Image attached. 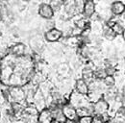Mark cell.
<instances>
[{
  "label": "cell",
  "instance_id": "4fadbf2b",
  "mask_svg": "<svg viewBox=\"0 0 125 123\" xmlns=\"http://www.w3.org/2000/svg\"><path fill=\"white\" fill-rule=\"evenodd\" d=\"M54 121L53 115L49 109H44L39 113L38 115V123H52Z\"/></svg>",
  "mask_w": 125,
  "mask_h": 123
},
{
  "label": "cell",
  "instance_id": "4316f807",
  "mask_svg": "<svg viewBox=\"0 0 125 123\" xmlns=\"http://www.w3.org/2000/svg\"><path fill=\"white\" fill-rule=\"evenodd\" d=\"M121 38H122V40L124 41V42H125V30H124V32H123V34L121 35Z\"/></svg>",
  "mask_w": 125,
  "mask_h": 123
},
{
  "label": "cell",
  "instance_id": "ffe728a7",
  "mask_svg": "<svg viewBox=\"0 0 125 123\" xmlns=\"http://www.w3.org/2000/svg\"><path fill=\"white\" fill-rule=\"evenodd\" d=\"M107 76L106 69L105 67H97L94 70V78L98 80H103L105 77Z\"/></svg>",
  "mask_w": 125,
  "mask_h": 123
},
{
  "label": "cell",
  "instance_id": "9a60e30c",
  "mask_svg": "<svg viewBox=\"0 0 125 123\" xmlns=\"http://www.w3.org/2000/svg\"><path fill=\"white\" fill-rule=\"evenodd\" d=\"M74 26L81 31H83L91 27V21L89 18H86L84 16H79L78 18H76L74 20Z\"/></svg>",
  "mask_w": 125,
  "mask_h": 123
},
{
  "label": "cell",
  "instance_id": "603a6c76",
  "mask_svg": "<svg viewBox=\"0 0 125 123\" xmlns=\"http://www.w3.org/2000/svg\"><path fill=\"white\" fill-rule=\"evenodd\" d=\"M49 5L51 6L52 10H53L54 13H55V12L61 11V9H62V7H63V2H62V1H60V0H58V1H51V2L49 3Z\"/></svg>",
  "mask_w": 125,
  "mask_h": 123
},
{
  "label": "cell",
  "instance_id": "d4e9b609",
  "mask_svg": "<svg viewBox=\"0 0 125 123\" xmlns=\"http://www.w3.org/2000/svg\"><path fill=\"white\" fill-rule=\"evenodd\" d=\"M93 116H85V117H80L76 123H93Z\"/></svg>",
  "mask_w": 125,
  "mask_h": 123
},
{
  "label": "cell",
  "instance_id": "484cf974",
  "mask_svg": "<svg viewBox=\"0 0 125 123\" xmlns=\"http://www.w3.org/2000/svg\"><path fill=\"white\" fill-rule=\"evenodd\" d=\"M93 123H103L102 120L98 117V116H94V119H93Z\"/></svg>",
  "mask_w": 125,
  "mask_h": 123
},
{
  "label": "cell",
  "instance_id": "f1b7e54d",
  "mask_svg": "<svg viewBox=\"0 0 125 123\" xmlns=\"http://www.w3.org/2000/svg\"><path fill=\"white\" fill-rule=\"evenodd\" d=\"M64 123H76V122H74V121H69V120H67L66 122H64Z\"/></svg>",
  "mask_w": 125,
  "mask_h": 123
},
{
  "label": "cell",
  "instance_id": "9c48e42d",
  "mask_svg": "<svg viewBox=\"0 0 125 123\" xmlns=\"http://www.w3.org/2000/svg\"><path fill=\"white\" fill-rule=\"evenodd\" d=\"M15 73V69L13 66L10 65H4L2 67L1 75H0V81L4 86H9V81L12 75Z\"/></svg>",
  "mask_w": 125,
  "mask_h": 123
},
{
  "label": "cell",
  "instance_id": "d6986e66",
  "mask_svg": "<svg viewBox=\"0 0 125 123\" xmlns=\"http://www.w3.org/2000/svg\"><path fill=\"white\" fill-rule=\"evenodd\" d=\"M111 28L113 29L114 33L116 35V37H120V36L123 34V32H124V30H125V27L119 22V20H117Z\"/></svg>",
  "mask_w": 125,
  "mask_h": 123
},
{
  "label": "cell",
  "instance_id": "83f0119b",
  "mask_svg": "<svg viewBox=\"0 0 125 123\" xmlns=\"http://www.w3.org/2000/svg\"><path fill=\"white\" fill-rule=\"evenodd\" d=\"M2 63H3V59L0 57V66H1V64H2Z\"/></svg>",
  "mask_w": 125,
  "mask_h": 123
},
{
  "label": "cell",
  "instance_id": "3957f363",
  "mask_svg": "<svg viewBox=\"0 0 125 123\" xmlns=\"http://www.w3.org/2000/svg\"><path fill=\"white\" fill-rule=\"evenodd\" d=\"M93 110H94V116H101L102 114L109 113L110 105L107 101L101 99L98 102L93 104Z\"/></svg>",
  "mask_w": 125,
  "mask_h": 123
},
{
  "label": "cell",
  "instance_id": "ba28073f",
  "mask_svg": "<svg viewBox=\"0 0 125 123\" xmlns=\"http://www.w3.org/2000/svg\"><path fill=\"white\" fill-rule=\"evenodd\" d=\"M110 11L114 16H121L125 14V3L121 1L112 2L110 5Z\"/></svg>",
  "mask_w": 125,
  "mask_h": 123
},
{
  "label": "cell",
  "instance_id": "5b68a950",
  "mask_svg": "<svg viewBox=\"0 0 125 123\" xmlns=\"http://www.w3.org/2000/svg\"><path fill=\"white\" fill-rule=\"evenodd\" d=\"M62 111L63 115L65 116L66 120L69 121H74L76 122L78 120V115H77V111L74 107H72L70 104H65L62 107Z\"/></svg>",
  "mask_w": 125,
  "mask_h": 123
},
{
  "label": "cell",
  "instance_id": "2e32d148",
  "mask_svg": "<svg viewBox=\"0 0 125 123\" xmlns=\"http://www.w3.org/2000/svg\"><path fill=\"white\" fill-rule=\"evenodd\" d=\"M103 95H104V93L101 91H90L87 97L92 104H94V103L98 102L99 100L103 99Z\"/></svg>",
  "mask_w": 125,
  "mask_h": 123
},
{
  "label": "cell",
  "instance_id": "8fae6325",
  "mask_svg": "<svg viewBox=\"0 0 125 123\" xmlns=\"http://www.w3.org/2000/svg\"><path fill=\"white\" fill-rule=\"evenodd\" d=\"M74 91L78 92L79 94H82L84 96H87L89 94L90 89H89V85L82 79V78H78L75 80L74 83Z\"/></svg>",
  "mask_w": 125,
  "mask_h": 123
},
{
  "label": "cell",
  "instance_id": "7402d4cb",
  "mask_svg": "<svg viewBox=\"0 0 125 123\" xmlns=\"http://www.w3.org/2000/svg\"><path fill=\"white\" fill-rule=\"evenodd\" d=\"M85 2L86 1H75V12L76 15H82L84 13V7H85Z\"/></svg>",
  "mask_w": 125,
  "mask_h": 123
},
{
  "label": "cell",
  "instance_id": "7a4b0ae2",
  "mask_svg": "<svg viewBox=\"0 0 125 123\" xmlns=\"http://www.w3.org/2000/svg\"><path fill=\"white\" fill-rule=\"evenodd\" d=\"M10 91V100L11 103L17 102L23 104L26 102V94L22 87H12L9 89Z\"/></svg>",
  "mask_w": 125,
  "mask_h": 123
},
{
  "label": "cell",
  "instance_id": "30bf717a",
  "mask_svg": "<svg viewBox=\"0 0 125 123\" xmlns=\"http://www.w3.org/2000/svg\"><path fill=\"white\" fill-rule=\"evenodd\" d=\"M26 48L27 46L21 42L16 43L10 48V54L16 58H21L26 55Z\"/></svg>",
  "mask_w": 125,
  "mask_h": 123
},
{
  "label": "cell",
  "instance_id": "44dd1931",
  "mask_svg": "<svg viewBox=\"0 0 125 123\" xmlns=\"http://www.w3.org/2000/svg\"><path fill=\"white\" fill-rule=\"evenodd\" d=\"M103 83L107 89H112L115 87V79L114 76H107L103 79Z\"/></svg>",
  "mask_w": 125,
  "mask_h": 123
},
{
  "label": "cell",
  "instance_id": "cb8c5ba5",
  "mask_svg": "<svg viewBox=\"0 0 125 123\" xmlns=\"http://www.w3.org/2000/svg\"><path fill=\"white\" fill-rule=\"evenodd\" d=\"M8 55H10V48L7 46H0V57L2 59L6 58Z\"/></svg>",
  "mask_w": 125,
  "mask_h": 123
},
{
  "label": "cell",
  "instance_id": "6da1fadb",
  "mask_svg": "<svg viewBox=\"0 0 125 123\" xmlns=\"http://www.w3.org/2000/svg\"><path fill=\"white\" fill-rule=\"evenodd\" d=\"M68 104H70L75 109L82 107H89L92 105V103L89 101L87 96L79 94L78 92H76L75 91H72L70 92L69 98H68Z\"/></svg>",
  "mask_w": 125,
  "mask_h": 123
},
{
  "label": "cell",
  "instance_id": "277c9868",
  "mask_svg": "<svg viewBox=\"0 0 125 123\" xmlns=\"http://www.w3.org/2000/svg\"><path fill=\"white\" fill-rule=\"evenodd\" d=\"M38 14L42 18L49 20V19H53L55 13L48 3H41L38 6Z\"/></svg>",
  "mask_w": 125,
  "mask_h": 123
},
{
  "label": "cell",
  "instance_id": "ac0fdd59",
  "mask_svg": "<svg viewBox=\"0 0 125 123\" xmlns=\"http://www.w3.org/2000/svg\"><path fill=\"white\" fill-rule=\"evenodd\" d=\"M57 72L59 75L61 76H66L69 72H70V68H69V65L67 63H60L57 67Z\"/></svg>",
  "mask_w": 125,
  "mask_h": 123
},
{
  "label": "cell",
  "instance_id": "52a82bcc",
  "mask_svg": "<svg viewBox=\"0 0 125 123\" xmlns=\"http://www.w3.org/2000/svg\"><path fill=\"white\" fill-rule=\"evenodd\" d=\"M33 105L35 106V108L41 112L44 109L47 108L46 105V100H45V97L43 96V94L42 93V92L38 89V91L35 94V97H34V101H33Z\"/></svg>",
  "mask_w": 125,
  "mask_h": 123
},
{
  "label": "cell",
  "instance_id": "e0dca14e",
  "mask_svg": "<svg viewBox=\"0 0 125 123\" xmlns=\"http://www.w3.org/2000/svg\"><path fill=\"white\" fill-rule=\"evenodd\" d=\"M101 36H102V38H104L105 40L110 41L115 40V38H116V35L114 33L113 29L111 27H109L107 24H105V23H104V26H103V30H102V35Z\"/></svg>",
  "mask_w": 125,
  "mask_h": 123
},
{
  "label": "cell",
  "instance_id": "8992f818",
  "mask_svg": "<svg viewBox=\"0 0 125 123\" xmlns=\"http://www.w3.org/2000/svg\"><path fill=\"white\" fill-rule=\"evenodd\" d=\"M62 38V32L60 29L56 28V27L44 33V39L46 40L48 42H50V43L57 42V41H61Z\"/></svg>",
  "mask_w": 125,
  "mask_h": 123
},
{
  "label": "cell",
  "instance_id": "7c38bea8",
  "mask_svg": "<svg viewBox=\"0 0 125 123\" xmlns=\"http://www.w3.org/2000/svg\"><path fill=\"white\" fill-rule=\"evenodd\" d=\"M96 13V4L93 0H89L85 2V7H84V13L83 15L86 18H91L93 15Z\"/></svg>",
  "mask_w": 125,
  "mask_h": 123
},
{
  "label": "cell",
  "instance_id": "5bb4252c",
  "mask_svg": "<svg viewBox=\"0 0 125 123\" xmlns=\"http://www.w3.org/2000/svg\"><path fill=\"white\" fill-rule=\"evenodd\" d=\"M63 13L67 17H73L74 15H76L75 12V1L71 2V1H66L63 2Z\"/></svg>",
  "mask_w": 125,
  "mask_h": 123
},
{
  "label": "cell",
  "instance_id": "f546056e",
  "mask_svg": "<svg viewBox=\"0 0 125 123\" xmlns=\"http://www.w3.org/2000/svg\"><path fill=\"white\" fill-rule=\"evenodd\" d=\"M1 71H2V67L0 66V75H1Z\"/></svg>",
  "mask_w": 125,
  "mask_h": 123
}]
</instances>
